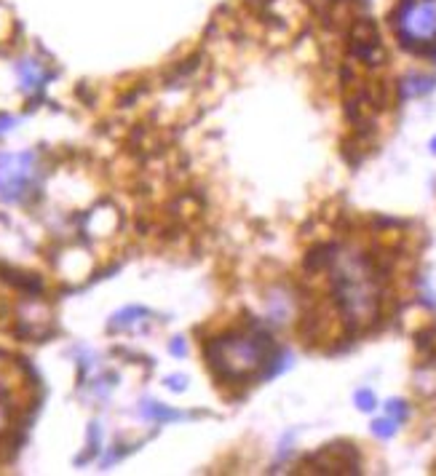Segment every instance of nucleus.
Wrapping results in <instances>:
<instances>
[{
  "instance_id": "obj_8",
  "label": "nucleus",
  "mask_w": 436,
  "mask_h": 476,
  "mask_svg": "<svg viewBox=\"0 0 436 476\" xmlns=\"http://www.w3.org/2000/svg\"><path fill=\"white\" fill-rule=\"evenodd\" d=\"M142 316H147V310L145 308H136V305L123 308L121 313H115V316L110 318V329H129V327H134Z\"/></svg>"
},
{
  "instance_id": "obj_15",
  "label": "nucleus",
  "mask_w": 436,
  "mask_h": 476,
  "mask_svg": "<svg viewBox=\"0 0 436 476\" xmlns=\"http://www.w3.org/2000/svg\"><path fill=\"white\" fill-rule=\"evenodd\" d=\"M5 393H8V377H5V372L0 369V404H3V399H5Z\"/></svg>"
},
{
  "instance_id": "obj_16",
  "label": "nucleus",
  "mask_w": 436,
  "mask_h": 476,
  "mask_svg": "<svg viewBox=\"0 0 436 476\" xmlns=\"http://www.w3.org/2000/svg\"><path fill=\"white\" fill-rule=\"evenodd\" d=\"M431 153H434V155H436V137H434V140H431Z\"/></svg>"
},
{
  "instance_id": "obj_4",
  "label": "nucleus",
  "mask_w": 436,
  "mask_h": 476,
  "mask_svg": "<svg viewBox=\"0 0 436 476\" xmlns=\"http://www.w3.org/2000/svg\"><path fill=\"white\" fill-rule=\"evenodd\" d=\"M396 32L409 49H423L436 43V0H404Z\"/></svg>"
},
{
  "instance_id": "obj_2",
  "label": "nucleus",
  "mask_w": 436,
  "mask_h": 476,
  "mask_svg": "<svg viewBox=\"0 0 436 476\" xmlns=\"http://www.w3.org/2000/svg\"><path fill=\"white\" fill-rule=\"evenodd\" d=\"M204 359L209 362L212 372L222 380H246L265 369L263 375H273L271 364L273 342L263 332H246V335H225L217 340H209L204 345Z\"/></svg>"
},
{
  "instance_id": "obj_9",
  "label": "nucleus",
  "mask_w": 436,
  "mask_h": 476,
  "mask_svg": "<svg viewBox=\"0 0 436 476\" xmlns=\"http://www.w3.org/2000/svg\"><path fill=\"white\" fill-rule=\"evenodd\" d=\"M396 431H399V423L393 418H378L372 423V434L378 439H391V436H396Z\"/></svg>"
},
{
  "instance_id": "obj_7",
  "label": "nucleus",
  "mask_w": 436,
  "mask_h": 476,
  "mask_svg": "<svg viewBox=\"0 0 436 476\" xmlns=\"http://www.w3.org/2000/svg\"><path fill=\"white\" fill-rule=\"evenodd\" d=\"M431 88H434V78H428V75H407V78L402 81V97H404V99L423 97V94H428Z\"/></svg>"
},
{
  "instance_id": "obj_12",
  "label": "nucleus",
  "mask_w": 436,
  "mask_h": 476,
  "mask_svg": "<svg viewBox=\"0 0 436 476\" xmlns=\"http://www.w3.org/2000/svg\"><path fill=\"white\" fill-rule=\"evenodd\" d=\"M164 386L174 393H185L188 391V377H182V375H169V377H164Z\"/></svg>"
},
{
  "instance_id": "obj_3",
  "label": "nucleus",
  "mask_w": 436,
  "mask_h": 476,
  "mask_svg": "<svg viewBox=\"0 0 436 476\" xmlns=\"http://www.w3.org/2000/svg\"><path fill=\"white\" fill-rule=\"evenodd\" d=\"M40 177V161L35 150L0 153V203H22Z\"/></svg>"
},
{
  "instance_id": "obj_1",
  "label": "nucleus",
  "mask_w": 436,
  "mask_h": 476,
  "mask_svg": "<svg viewBox=\"0 0 436 476\" xmlns=\"http://www.w3.org/2000/svg\"><path fill=\"white\" fill-rule=\"evenodd\" d=\"M337 249V247H335ZM332 292L340 310L351 324H367L378 316L380 286L375 268L364 254L340 252L332 254Z\"/></svg>"
},
{
  "instance_id": "obj_14",
  "label": "nucleus",
  "mask_w": 436,
  "mask_h": 476,
  "mask_svg": "<svg viewBox=\"0 0 436 476\" xmlns=\"http://www.w3.org/2000/svg\"><path fill=\"white\" fill-rule=\"evenodd\" d=\"M19 123V118H14V115H0V137L3 134H8L14 126Z\"/></svg>"
},
{
  "instance_id": "obj_13",
  "label": "nucleus",
  "mask_w": 436,
  "mask_h": 476,
  "mask_svg": "<svg viewBox=\"0 0 436 476\" xmlns=\"http://www.w3.org/2000/svg\"><path fill=\"white\" fill-rule=\"evenodd\" d=\"M169 351H171L177 359H182V356L188 353V345H185V340H182V337H174V340H171V345H169Z\"/></svg>"
},
{
  "instance_id": "obj_6",
  "label": "nucleus",
  "mask_w": 436,
  "mask_h": 476,
  "mask_svg": "<svg viewBox=\"0 0 436 476\" xmlns=\"http://www.w3.org/2000/svg\"><path fill=\"white\" fill-rule=\"evenodd\" d=\"M139 415H142L145 421H156V423H171V421H182V418H188L185 412L169 410V407L156 404V401H142V404H139Z\"/></svg>"
},
{
  "instance_id": "obj_10",
  "label": "nucleus",
  "mask_w": 436,
  "mask_h": 476,
  "mask_svg": "<svg viewBox=\"0 0 436 476\" xmlns=\"http://www.w3.org/2000/svg\"><path fill=\"white\" fill-rule=\"evenodd\" d=\"M385 415L393 418L396 423H404L409 415L407 401H402V399H391V401H385Z\"/></svg>"
},
{
  "instance_id": "obj_11",
  "label": "nucleus",
  "mask_w": 436,
  "mask_h": 476,
  "mask_svg": "<svg viewBox=\"0 0 436 476\" xmlns=\"http://www.w3.org/2000/svg\"><path fill=\"white\" fill-rule=\"evenodd\" d=\"M354 401L361 412H372V410L378 407V399H375V393L370 391V388H359V391L354 393Z\"/></svg>"
},
{
  "instance_id": "obj_5",
  "label": "nucleus",
  "mask_w": 436,
  "mask_h": 476,
  "mask_svg": "<svg viewBox=\"0 0 436 476\" xmlns=\"http://www.w3.org/2000/svg\"><path fill=\"white\" fill-rule=\"evenodd\" d=\"M16 78H19V86H22V91L25 94H38V91H43V86L49 84V70L43 67V62H38V59H32V56H25V59H19L16 62Z\"/></svg>"
}]
</instances>
